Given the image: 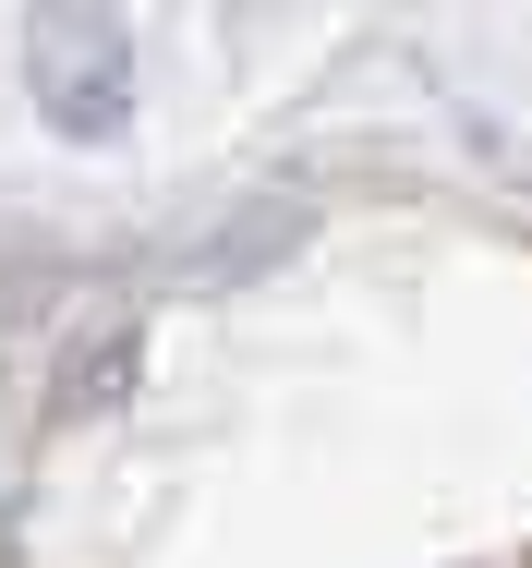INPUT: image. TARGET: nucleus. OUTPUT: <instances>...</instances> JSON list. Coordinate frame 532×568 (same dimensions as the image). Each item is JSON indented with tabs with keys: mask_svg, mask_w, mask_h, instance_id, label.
<instances>
[{
	"mask_svg": "<svg viewBox=\"0 0 532 568\" xmlns=\"http://www.w3.org/2000/svg\"><path fill=\"white\" fill-rule=\"evenodd\" d=\"M24 85H37V110L61 121L73 145H109L121 110H133V37H121V12L49 0V12L24 24Z\"/></svg>",
	"mask_w": 532,
	"mask_h": 568,
	"instance_id": "nucleus-1",
	"label": "nucleus"
}]
</instances>
